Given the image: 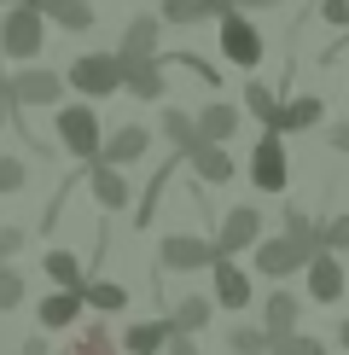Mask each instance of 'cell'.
<instances>
[{"label":"cell","mask_w":349,"mask_h":355,"mask_svg":"<svg viewBox=\"0 0 349 355\" xmlns=\"http://www.w3.org/2000/svg\"><path fill=\"white\" fill-rule=\"evenodd\" d=\"M41 47H47V18H41L35 0H18V6L0 18V58H18V64H35Z\"/></svg>","instance_id":"obj_1"},{"label":"cell","mask_w":349,"mask_h":355,"mask_svg":"<svg viewBox=\"0 0 349 355\" xmlns=\"http://www.w3.org/2000/svg\"><path fill=\"white\" fill-rule=\"evenodd\" d=\"M53 128H58V146H64L76 164H93L99 146H105V128H99L93 105H53Z\"/></svg>","instance_id":"obj_2"},{"label":"cell","mask_w":349,"mask_h":355,"mask_svg":"<svg viewBox=\"0 0 349 355\" xmlns=\"http://www.w3.org/2000/svg\"><path fill=\"white\" fill-rule=\"evenodd\" d=\"M64 76L58 70H47V64H24L18 76H6V99H12V111H41V105H64Z\"/></svg>","instance_id":"obj_3"},{"label":"cell","mask_w":349,"mask_h":355,"mask_svg":"<svg viewBox=\"0 0 349 355\" xmlns=\"http://www.w3.org/2000/svg\"><path fill=\"white\" fill-rule=\"evenodd\" d=\"M64 82L82 99H111V94H123V58L116 53H76V64L64 70Z\"/></svg>","instance_id":"obj_4"},{"label":"cell","mask_w":349,"mask_h":355,"mask_svg":"<svg viewBox=\"0 0 349 355\" xmlns=\"http://www.w3.org/2000/svg\"><path fill=\"white\" fill-rule=\"evenodd\" d=\"M314 262V250L309 245H297L291 233H274V239H256L251 245V268L262 279H291V274H303Z\"/></svg>","instance_id":"obj_5"},{"label":"cell","mask_w":349,"mask_h":355,"mask_svg":"<svg viewBox=\"0 0 349 355\" xmlns=\"http://www.w3.org/2000/svg\"><path fill=\"white\" fill-rule=\"evenodd\" d=\"M222 58H227V64H239V70H256L262 58H268V35H262L239 6L222 12Z\"/></svg>","instance_id":"obj_6"},{"label":"cell","mask_w":349,"mask_h":355,"mask_svg":"<svg viewBox=\"0 0 349 355\" xmlns=\"http://www.w3.org/2000/svg\"><path fill=\"white\" fill-rule=\"evenodd\" d=\"M215 239H198V233H163L157 239V274H198L215 268Z\"/></svg>","instance_id":"obj_7"},{"label":"cell","mask_w":349,"mask_h":355,"mask_svg":"<svg viewBox=\"0 0 349 355\" xmlns=\"http://www.w3.org/2000/svg\"><path fill=\"white\" fill-rule=\"evenodd\" d=\"M291 181V164H285V135H274V128H262L256 152H251V187L268 192V198H280Z\"/></svg>","instance_id":"obj_8"},{"label":"cell","mask_w":349,"mask_h":355,"mask_svg":"<svg viewBox=\"0 0 349 355\" xmlns=\"http://www.w3.org/2000/svg\"><path fill=\"white\" fill-rule=\"evenodd\" d=\"M262 239V210L256 204H233V210L215 221V250L222 257H239V250H251Z\"/></svg>","instance_id":"obj_9"},{"label":"cell","mask_w":349,"mask_h":355,"mask_svg":"<svg viewBox=\"0 0 349 355\" xmlns=\"http://www.w3.org/2000/svg\"><path fill=\"white\" fill-rule=\"evenodd\" d=\"M145 152H152V128H145V123H123V128H111V135H105V146H99V157H93V164L134 169Z\"/></svg>","instance_id":"obj_10"},{"label":"cell","mask_w":349,"mask_h":355,"mask_svg":"<svg viewBox=\"0 0 349 355\" xmlns=\"http://www.w3.org/2000/svg\"><path fill=\"white\" fill-rule=\"evenodd\" d=\"M87 169V192H93V204L105 216H123L128 198H134V187H128V169H111V164H82Z\"/></svg>","instance_id":"obj_11"},{"label":"cell","mask_w":349,"mask_h":355,"mask_svg":"<svg viewBox=\"0 0 349 355\" xmlns=\"http://www.w3.org/2000/svg\"><path fill=\"white\" fill-rule=\"evenodd\" d=\"M303 274H309V297H314V303H338V297H343V286H349L338 250H314V262H309Z\"/></svg>","instance_id":"obj_12"},{"label":"cell","mask_w":349,"mask_h":355,"mask_svg":"<svg viewBox=\"0 0 349 355\" xmlns=\"http://www.w3.org/2000/svg\"><path fill=\"white\" fill-rule=\"evenodd\" d=\"M157 41H163V18H157V12H134V18L123 24L116 58H157Z\"/></svg>","instance_id":"obj_13"},{"label":"cell","mask_w":349,"mask_h":355,"mask_svg":"<svg viewBox=\"0 0 349 355\" xmlns=\"http://www.w3.org/2000/svg\"><path fill=\"white\" fill-rule=\"evenodd\" d=\"M123 87L134 99H163L169 94V76H163V58H123Z\"/></svg>","instance_id":"obj_14"},{"label":"cell","mask_w":349,"mask_h":355,"mask_svg":"<svg viewBox=\"0 0 349 355\" xmlns=\"http://www.w3.org/2000/svg\"><path fill=\"white\" fill-rule=\"evenodd\" d=\"M326 116V99L320 94H297V99H280V116H274V135H309Z\"/></svg>","instance_id":"obj_15"},{"label":"cell","mask_w":349,"mask_h":355,"mask_svg":"<svg viewBox=\"0 0 349 355\" xmlns=\"http://www.w3.org/2000/svg\"><path fill=\"white\" fill-rule=\"evenodd\" d=\"M82 309H87L82 291H47V297L35 303V327L41 332H70L82 320Z\"/></svg>","instance_id":"obj_16"},{"label":"cell","mask_w":349,"mask_h":355,"mask_svg":"<svg viewBox=\"0 0 349 355\" xmlns=\"http://www.w3.org/2000/svg\"><path fill=\"white\" fill-rule=\"evenodd\" d=\"M186 169H193L204 187H227L233 175H239V169H233V157H227V146H210V140H198L193 152H186Z\"/></svg>","instance_id":"obj_17"},{"label":"cell","mask_w":349,"mask_h":355,"mask_svg":"<svg viewBox=\"0 0 349 355\" xmlns=\"http://www.w3.org/2000/svg\"><path fill=\"white\" fill-rule=\"evenodd\" d=\"M239 123H244V105H227V99H210V105L198 111V140H210V146H227L233 135H239Z\"/></svg>","instance_id":"obj_18"},{"label":"cell","mask_w":349,"mask_h":355,"mask_svg":"<svg viewBox=\"0 0 349 355\" xmlns=\"http://www.w3.org/2000/svg\"><path fill=\"white\" fill-rule=\"evenodd\" d=\"M297 320H303V291H268V303H262V332L285 338V332H297Z\"/></svg>","instance_id":"obj_19"},{"label":"cell","mask_w":349,"mask_h":355,"mask_svg":"<svg viewBox=\"0 0 349 355\" xmlns=\"http://www.w3.org/2000/svg\"><path fill=\"white\" fill-rule=\"evenodd\" d=\"M215 303H222V309H244V303H251V274H244L239 268V262H233V257H215Z\"/></svg>","instance_id":"obj_20"},{"label":"cell","mask_w":349,"mask_h":355,"mask_svg":"<svg viewBox=\"0 0 349 355\" xmlns=\"http://www.w3.org/2000/svg\"><path fill=\"white\" fill-rule=\"evenodd\" d=\"M210 315H215V297H181V303H169L163 309V320H169V332H186V338H198L204 327H210Z\"/></svg>","instance_id":"obj_21"},{"label":"cell","mask_w":349,"mask_h":355,"mask_svg":"<svg viewBox=\"0 0 349 355\" xmlns=\"http://www.w3.org/2000/svg\"><path fill=\"white\" fill-rule=\"evenodd\" d=\"M128 297H134V291H128L123 279H105V274H87V286H82V303L99 309V315H123Z\"/></svg>","instance_id":"obj_22"},{"label":"cell","mask_w":349,"mask_h":355,"mask_svg":"<svg viewBox=\"0 0 349 355\" xmlns=\"http://www.w3.org/2000/svg\"><path fill=\"white\" fill-rule=\"evenodd\" d=\"M169 320H134V327H128L123 338H116V344H123L128 355H163L169 349Z\"/></svg>","instance_id":"obj_23"},{"label":"cell","mask_w":349,"mask_h":355,"mask_svg":"<svg viewBox=\"0 0 349 355\" xmlns=\"http://www.w3.org/2000/svg\"><path fill=\"white\" fill-rule=\"evenodd\" d=\"M35 6H41L47 24L70 29V35H87V29H93V6H87V0H35Z\"/></svg>","instance_id":"obj_24"},{"label":"cell","mask_w":349,"mask_h":355,"mask_svg":"<svg viewBox=\"0 0 349 355\" xmlns=\"http://www.w3.org/2000/svg\"><path fill=\"white\" fill-rule=\"evenodd\" d=\"M41 274H47L58 291H82L87 286V268H82L76 250H47V257H41Z\"/></svg>","instance_id":"obj_25"},{"label":"cell","mask_w":349,"mask_h":355,"mask_svg":"<svg viewBox=\"0 0 349 355\" xmlns=\"http://www.w3.org/2000/svg\"><path fill=\"white\" fill-rule=\"evenodd\" d=\"M222 12H227V0H163V12H157V18H163V24H181V29H193V24L222 18Z\"/></svg>","instance_id":"obj_26"},{"label":"cell","mask_w":349,"mask_h":355,"mask_svg":"<svg viewBox=\"0 0 349 355\" xmlns=\"http://www.w3.org/2000/svg\"><path fill=\"white\" fill-rule=\"evenodd\" d=\"M58 355H123V344L111 338V327H105V320H87V327L70 338V344L58 349Z\"/></svg>","instance_id":"obj_27"},{"label":"cell","mask_w":349,"mask_h":355,"mask_svg":"<svg viewBox=\"0 0 349 355\" xmlns=\"http://www.w3.org/2000/svg\"><path fill=\"white\" fill-rule=\"evenodd\" d=\"M157 128H163V140L174 146V157H186L198 146V116H186L181 105H163V123H157Z\"/></svg>","instance_id":"obj_28"},{"label":"cell","mask_w":349,"mask_h":355,"mask_svg":"<svg viewBox=\"0 0 349 355\" xmlns=\"http://www.w3.org/2000/svg\"><path fill=\"white\" fill-rule=\"evenodd\" d=\"M244 111H251L262 128H274V116H280V94H274L268 82H244Z\"/></svg>","instance_id":"obj_29"},{"label":"cell","mask_w":349,"mask_h":355,"mask_svg":"<svg viewBox=\"0 0 349 355\" xmlns=\"http://www.w3.org/2000/svg\"><path fill=\"white\" fill-rule=\"evenodd\" d=\"M227 349L233 355H274V338L262 332V327H233L227 332Z\"/></svg>","instance_id":"obj_30"},{"label":"cell","mask_w":349,"mask_h":355,"mask_svg":"<svg viewBox=\"0 0 349 355\" xmlns=\"http://www.w3.org/2000/svg\"><path fill=\"white\" fill-rule=\"evenodd\" d=\"M285 233H291L297 245H309V250H326V245H320V221H314L309 210H297V204L285 210Z\"/></svg>","instance_id":"obj_31"},{"label":"cell","mask_w":349,"mask_h":355,"mask_svg":"<svg viewBox=\"0 0 349 355\" xmlns=\"http://www.w3.org/2000/svg\"><path fill=\"white\" fill-rule=\"evenodd\" d=\"M24 291H29V286H24V274L6 262V268H0V315H12V309L24 303Z\"/></svg>","instance_id":"obj_32"},{"label":"cell","mask_w":349,"mask_h":355,"mask_svg":"<svg viewBox=\"0 0 349 355\" xmlns=\"http://www.w3.org/2000/svg\"><path fill=\"white\" fill-rule=\"evenodd\" d=\"M320 245L338 250V257H349V210H343V216H332V221H320Z\"/></svg>","instance_id":"obj_33"},{"label":"cell","mask_w":349,"mask_h":355,"mask_svg":"<svg viewBox=\"0 0 349 355\" xmlns=\"http://www.w3.org/2000/svg\"><path fill=\"white\" fill-rule=\"evenodd\" d=\"M274 355H326V344L309 332H285V338H274Z\"/></svg>","instance_id":"obj_34"},{"label":"cell","mask_w":349,"mask_h":355,"mask_svg":"<svg viewBox=\"0 0 349 355\" xmlns=\"http://www.w3.org/2000/svg\"><path fill=\"white\" fill-rule=\"evenodd\" d=\"M24 181H29L24 157H0V198H12V192H24Z\"/></svg>","instance_id":"obj_35"},{"label":"cell","mask_w":349,"mask_h":355,"mask_svg":"<svg viewBox=\"0 0 349 355\" xmlns=\"http://www.w3.org/2000/svg\"><path fill=\"white\" fill-rule=\"evenodd\" d=\"M24 245H29V233H24V227H0V268H6V262L18 257Z\"/></svg>","instance_id":"obj_36"},{"label":"cell","mask_w":349,"mask_h":355,"mask_svg":"<svg viewBox=\"0 0 349 355\" xmlns=\"http://www.w3.org/2000/svg\"><path fill=\"white\" fill-rule=\"evenodd\" d=\"M314 12H320V18H326L332 29H349V0H320Z\"/></svg>","instance_id":"obj_37"},{"label":"cell","mask_w":349,"mask_h":355,"mask_svg":"<svg viewBox=\"0 0 349 355\" xmlns=\"http://www.w3.org/2000/svg\"><path fill=\"white\" fill-rule=\"evenodd\" d=\"M163 355H198V344H193V338H186V332H174V338H169V349H163Z\"/></svg>","instance_id":"obj_38"},{"label":"cell","mask_w":349,"mask_h":355,"mask_svg":"<svg viewBox=\"0 0 349 355\" xmlns=\"http://www.w3.org/2000/svg\"><path fill=\"white\" fill-rule=\"evenodd\" d=\"M18 355H47V338H35V332H29V338H24V349H18Z\"/></svg>","instance_id":"obj_39"},{"label":"cell","mask_w":349,"mask_h":355,"mask_svg":"<svg viewBox=\"0 0 349 355\" xmlns=\"http://www.w3.org/2000/svg\"><path fill=\"white\" fill-rule=\"evenodd\" d=\"M332 152H349V123H338V128H332Z\"/></svg>","instance_id":"obj_40"},{"label":"cell","mask_w":349,"mask_h":355,"mask_svg":"<svg viewBox=\"0 0 349 355\" xmlns=\"http://www.w3.org/2000/svg\"><path fill=\"white\" fill-rule=\"evenodd\" d=\"M6 123H12V99H6V87H0V135H6Z\"/></svg>","instance_id":"obj_41"},{"label":"cell","mask_w":349,"mask_h":355,"mask_svg":"<svg viewBox=\"0 0 349 355\" xmlns=\"http://www.w3.org/2000/svg\"><path fill=\"white\" fill-rule=\"evenodd\" d=\"M227 6H239V12H251V6H280V0H227Z\"/></svg>","instance_id":"obj_42"},{"label":"cell","mask_w":349,"mask_h":355,"mask_svg":"<svg viewBox=\"0 0 349 355\" xmlns=\"http://www.w3.org/2000/svg\"><path fill=\"white\" fill-rule=\"evenodd\" d=\"M332 338H338V344L349 349V320H338V332H332Z\"/></svg>","instance_id":"obj_43"},{"label":"cell","mask_w":349,"mask_h":355,"mask_svg":"<svg viewBox=\"0 0 349 355\" xmlns=\"http://www.w3.org/2000/svg\"><path fill=\"white\" fill-rule=\"evenodd\" d=\"M0 87H6V58H0Z\"/></svg>","instance_id":"obj_44"},{"label":"cell","mask_w":349,"mask_h":355,"mask_svg":"<svg viewBox=\"0 0 349 355\" xmlns=\"http://www.w3.org/2000/svg\"><path fill=\"white\" fill-rule=\"evenodd\" d=\"M0 6H18V0H0Z\"/></svg>","instance_id":"obj_45"}]
</instances>
